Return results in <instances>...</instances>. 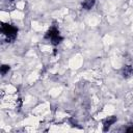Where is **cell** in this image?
I'll return each mask as SVG.
<instances>
[{"label": "cell", "instance_id": "8992f818", "mask_svg": "<svg viewBox=\"0 0 133 133\" xmlns=\"http://www.w3.org/2000/svg\"><path fill=\"white\" fill-rule=\"evenodd\" d=\"M61 41H62V37H61L60 35H57V36H55V37H53V38L51 39V43H52V45L56 46V45H58Z\"/></svg>", "mask_w": 133, "mask_h": 133}, {"label": "cell", "instance_id": "ba28073f", "mask_svg": "<svg viewBox=\"0 0 133 133\" xmlns=\"http://www.w3.org/2000/svg\"><path fill=\"white\" fill-rule=\"evenodd\" d=\"M126 131H127L128 133H133V127H130V128H128Z\"/></svg>", "mask_w": 133, "mask_h": 133}, {"label": "cell", "instance_id": "3957f363", "mask_svg": "<svg viewBox=\"0 0 133 133\" xmlns=\"http://www.w3.org/2000/svg\"><path fill=\"white\" fill-rule=\"evenodd\" d=\"M57 35H59L58 29L55 28V27H52V28H50V29L47 31V33H46V35H45V38H48V39L51 41L53 37H55V36H57Z\"/></svg>", "mask_w": 133, "mask_h": 133}, {"label": "cell", "instance_id": "7a4b0ae2", "mask_svg": "<svg viewBox=\"0 0 133 133\" xmlns=\"http://www.w3.org/2000/svg\"><path fill=\"white\" fill-rule=\"evenodd\" d=\"M116 122V116H108L103 123V131H108L109 128Z\"/></svg>", "mask_w": 133, "mask_h": 133}, {"label": "cell", "instance_id": "277c9868", "mask_svg": "<svg viewBox=\"0 0 133 133\" xmlns=\"http://www.w3.org/2000/svg\"><path fill=\"white\" fill-rule=\"evenodd\" d=\"M133 75V66L132 65H125L122 69V76L124 78H129Z\"/></svg>", "mask_w": 133, "mask_h": 133}, {"label": "cell", "instance_id": "5b68a950", "mask_svg": "<svg viewBox=\"0 0 133 133\" xmlns=\"http://www.w3.org/2000/svg\"><path fill=\"white\" fill-rule=\"evenodd\" d=\"M95 3H96L95 0H84V1L82 2V7H83L84 9H87V10H88V9H90V8L94 7Z\"/></svg>", "mask_w": 133, "mask_h": 133}, {"label": "cell", "instance_id": "6da1fadb", "mask_svg": "<svg viewBox=\"0 0 133 133\" xmlns=\"http://www.w3.org/2000/svg\"><path fill=\"white\" fill-rule=\"evenodd\" d=\"M1 31L6 35V41L7 42H12L16 36H17V32H18V28L9 25V24H3L1 27Z\"/></svg>", "mask_w": 133, "mask_h": 133}, {"label": "cell", "instance_id": "52a82bcc", "mask_svg": "<svg viewBox=\"0 0 133 133\" xmlns=\"http://www.w3.org/2000/svg\"><path fill=\"white\" fill-rule=\"evenodd\" d=\"M9 69H10V68H9V65L3 64V65L1 66V74H2V75H5V74L9 71Z\"/></svg>", "mask_w": 133, "mask_h": 133}]
</instances>
